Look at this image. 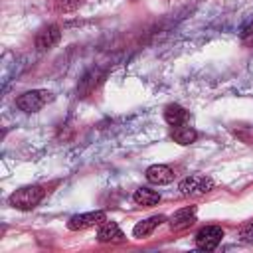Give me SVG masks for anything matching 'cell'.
<instances>
[{"label":"cell","mask_w":253,"mask_h":253,"mask_svg":"<svg viewBox=\"0 0 253 253\" xmlns=\"http://www.w3.org/2000/svg\"><path fill=\"white\" fill-rule=\"evenodd\" d=\"M178 190L186 198L204 196V194H208V192L213 190V180L210 176H204V174H192V176H186L178 184Z\"/></svg>","instance_id":"3957f363"},{"label":"cell","mask_w":253,"mask_h":253,"mask_svg":"<svg viewBox=\"0 0 253 253\" xmlns=\"http://www.w3.org/2000/svg\"><path fill=\"white\" fill-rule=\"evenodd\" d=\"M223 239V229L219 225H206L196 233V247L200 251H213Z\"/></svg>","instance_id":"277c9868"},{"label":"cell","mask_w":253,"mask_h":253,"mask_svg":"<svg viewBox=\"0 0 253 253\" xmlns=\"http://www.w3.org/2000/svg\"><path fill=\"white\" fill-rule=\"evenodd\" d=\"M237 237H239V241H243V243H253V221L243 223V225L237 229Z\"/></svg>","instance_id":"e0dca14e"},{"label":"cell","mask_w":253,"mask_h":253,"mask_svg":"<svg viewBox=\"0 0 253 253\" xmlns=\"http://www.w3.org/2000/svg\"><path fill=\"white\" fill-rule=\"evenodd\" d=\"M231 134L237 136L245 144H253V125H233L229 126Z\"/></svg>","instance_id":"9a60e30c"},{"label":"cell","mask_w":253,"mask_h":253,"mask_svg":"<svg viewBox=\"0 0 253 253\" xmlns=\"http://www.w3.org/2000/svg\"><path fill=\"white\" fill-rule=\"evenodd\" d=\"M53 101V93L47 89H32L16 97V107L24 113H36Z\"/></svg>","instance_id":"7a4b0ae2"},{"label":"cell","mask_w":253,"mask_h":253,"mask_svg":"<svg viewBox=\"0 0 253 253\" xmlns=\"http://www.w3.org/2000/svg\"><path fill=\"white\" fill-rule=\"evenodd\" d=\"M103 221H107V215L105 211L97 210V211H87V213H75L69 217L67 221V229L71 231H81V229H87V227H93V225H101Z\"/></svg>","instance_id":"5b68a950"},{"label":"cell","mask_w":253,"mask_h":253,"mask_svg":"<svg viewBox=\"0 0 253 253\" xmlns=\"http://www.w3.org/2000/svg\"><path fill=\"white\" fill-rule=\"evenodd\" d=\"M146 180L150 184H156V186H164V184H170L174 180V170L166 164H152L146 168L144 172Z\"/></svg>","instance_id":"ba28073f"},{"label":"cell","mask_w":253,"mask_h":253,"mask_svg":"<svg viewBox=\"0 0 253 253\" xmlns=\"http://www.w3.org/2000/svg\"><path fill=\"white\" fill-rule=\"evenodd\" d=\"M166 221V217L164 215H152V217H146V219H142V221H138L134 227H132V235L136 237V239H142V237H148L160 223H164Z\"/></svg>","instance_id":"8fae6325"},{"label":"cell","mask_w":253,"mask_h":253,"mask_svg":"<svg viewBox=\"0 0 253 253\" xmlns=\"http://www.w3.org/2000/svg\"><path fill=\"white\" fill-rule=\"evenodd\" d=\"M188 119H190V113H188L182 105H178V103L166 105V109H164V121H166L168 125L178 126V125L188 123Z\"/></svg>","instance_id":"30bf717a"},{"label":"cell","mask_w":253,"mask_h":253,"mask_svg":"<svg viewBox=\"0 0 253 253\" xmlns=\"http://www.w3.org/2000/svg\"><path fill=\"white\" fill-rule=\"evenodd\" d=\"M241 42H243V45L253 47V24H249V26L243 28V32H241Z\"/></svg>","instance_id":"ac0fdd59"},{"label":"cell","mask_w":253,"mask_h":253,"mask_svg":"<svg viewBox=\"0 0 253 253\" xmlns=\"http://www.w3.org/2000/svg\"><path fill=\"white\" fill-rule=\"evenodd\" d=\"M132 200H134V204L148 208V206H156L160 202V194L150 188H138V190H134Z\"/></svg>","instance_id":"5bb4252c"},{"label":"cell","mask_w":253,"mask_h":253,"mask_svg":"<svg viewBox=\"0 0 253 253\" xmlns=\"http://www.w3.org/2000/svg\"><path fill=\"white\" fill-rule=\"evenodd\" d=\"M85 4V0H53V8L57 14H69L79 10Z\"/></svg>","instance_id":"2e32d148"},{"label":"cell","mask_w":253,"mask_h":253,"mask_svg":"<svg viewBox=\"0 0 253 253\" xmlns=\"http://www.w3.org/2000/svg\"><path fill=\"white\" fill-rule=\"evenodd\" d=\"M101 81V73L99 69H91L87 71L81 79H79V85H77V97H87L89 93H93V89L97 87V83Z\"/></svg>","instance_id":"7c38bea8"},{"label":"cell","mask_w":253,"mask_h":253,"mask_svg":"<svg viewBox=\"0 0 253 253\" xmlns=\"http://www.w3.org/2000/svg\"><path fill=\"white\" fill-rule=\"evenodd\" d=\"M194 221H196V206H186V208L176 210L170 215L168 225H170L172 231H184L190 225H194Z\"/></svg>","instance_id":"8992f818"},{"label":"cell","mask_w":253,"mask_h":253,"mask_svg":"<svg viewBox=\"0 0 253 253\" xmlns=\"http://www.w3.org/2000/svg\"><path fill=\"white\" fill-rule=\"evenodd\" d=\"M172 138H174V142H178L182 146H188L198 138V130L194 126H190L188 123H184V125L172 126Z\"/></svg>","instance_id":"4fadbf2b"},{"label":"cell","mask_w":253,"mask_h":253,"mask_svg":"<svg viewBox=\"0 0 253 253\" xmlns=\"http://www.w3.org/2000/svg\"><path fill=\"white\" fill-rule=\"evenodd\" d=\"M61 40V28L55 24H49L45 28H42L36 36V49L38 51H47L51 49L57 42Z\"/></svg>","instance_id":"52a82bcc"},{"label":"cell","mask_w":253,"mask_h":253,"mask_svg":"<svg viewBox=\"0 0 253 253\" xmlns=\"http://www.w3.org/2000/svg\"><path fill=\"white\" fill-rule=\"evenodd\" d=\"M43 196H45V190L38 184H32V186H24V188H18L16 192H12L8 202L16 210L30 211L43 200Z\"/></svg>","instance_id":"6da1fadb"},{"label":"cell","mask_w":253,"mask_h":253,"mask_svg":"<svg viewBox=\"0 0 253 253\" xmlns=\"http://www.w3.org/2000/svg\"><path fill=\"white\" fill-rule=\"evenodd\" d=\"M97 241L99 243H123L125 233L121 231L119 223L115 221H103L97 229Z\"/></svg>","instance_id":"9c48e42d"}]
</instances>
